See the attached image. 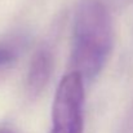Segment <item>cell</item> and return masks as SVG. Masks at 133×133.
Returning a JSON list of instances; mask_svg holds the SVG:
<instances>
[{
    "label": "cell",
    "instance_id": "obj_1",
    "mask_svg": "<svg viewBox=\"0 0 133 133\" xmlns=\"http://www.w3.org/2000/svg\"><path fill=\"white\" fill-rule=\"evenodd\" d=\"M114 45L111 16L101 0H80L74 18L70 67L92 82L106 65Z\"/></svg>",
    "mask_w": 133,
    "mask_h": 133
},
{
    "label": "cell",
    "instance_id": "obj_2",
    "mask_svg": "<svg viewBox=\"0 0 133 133\" xmlns=\"http://www.w3.org/2000/svg\"><path fill=\"white\" fill-rule=\"evenodd\" d=\"M84 83L83 78L72 71L61 79L52 106L49 133H83Z\"/></svg>",
    "mask_w": 133,
    "mask_h": 133
},
{
    "label": "cell",
    "instance_id": "obj_3",
    "mask_svg": "<svg viewBox=\"0 0 133 133\" xmlns=\"http://www.w3.org/2000/svg\"><path fill=\"white\" fill-rule=\"evenodd\" d=\"M53 71V56L48 48H40L32 57L26 78V92L30 98L38 97L45 89Z\"/></svg>",
    "mask_w": 133,
    "mask_h": 133
},
{
    "label": "cell",
    "instance_id": "obj_4",
    "mask_svg": "<svg viewBox=\"0 0 133 133\" xmlns=\"http://www.w3.org/2000/svg\"><path fill=\"white\" fill-rule=\"evenodd\" d=\"M16 56H17V53L13 49L5 48V46L0 48V67L12 63L16 59Z\"/></svg>",
    "mask_w": 133,
    "mask_h": 133
},
{
    "label": "cell",
    "instance_id": "obj_5",
    "mask_svg": "<svg viewBox=\"0 0 133 133\" xmlns=\"http://www.w3.org/2000/svg\"><path fill=\"white\" fill-rule=\"evenodd\" d=\"M0 133H13L12 131H8V129H0Z\"/></svg>",
    "mask_w": 133,
    "mask_h": 133
}]
</instances>
